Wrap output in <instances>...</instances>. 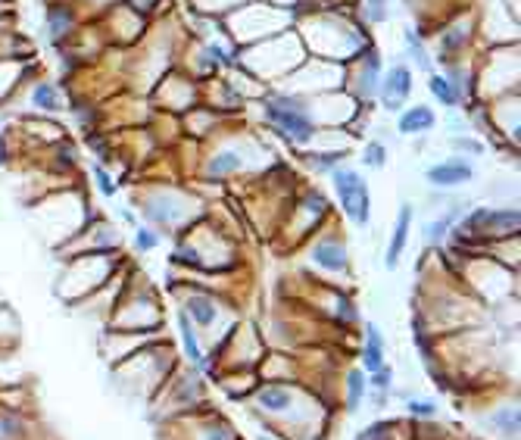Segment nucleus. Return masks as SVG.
I'll return each mask as SVG.
<instances>
[{"instance_id": "nucleus-26", "label": "nucleus", "mask_w": 521, "mask_h": 440, "mask_svg": "<svg viewBox=\"0 0 521 440\" xmlns=\"http://www.w3.org/2000/svg\"><path fill=\"white\" fill-rule=\"evenodd\" d=\"M425 88H427V94H431V100H434V107H440V109H459L462 103H459V97H456V91L450 88V82L443 78V72L440 69H431L425 76Z\"/></svg>"}, {"instance_id": "nucleus-2", "label": "nucleus", "mask_w": 521, "mask_h": 440, "mask_svg": "<svg viewBox=\"0 0 521 440\" xmlns=\"http://www.w3.org/2000/svg\"><path fill=\"white\" fill-rule=\"evenodd\" d=\"M306 47H303L297 28H284L278 35H269L263 41H253L247 47H238V69H244L250 78H256L263 88H275L281 85L297 66L306 60Z\"/></svg>"}, {"instance_id": "nucleus-1", "label": "nucleus", "mask_w": 521, "mask_h": 440, "mask_svg": "<svg viewBox=\"0 0 521 440\" xmlns=\"http://www.w3.org/2000/svg\"><path fill=\"white\" fill-rule=\"evenodd\" d=\"M294 28L309 57L331 60V63H350L369 44H375L371 32L356 19V13L337 3L300 10Z\"/></svg>"}, {"instance_id": "nucleus-28", "label": "nucleus", "mask_w": 521, "mask_h": 440, "mask_svg": "<svg viewBox=\"0 0 521 440\" xmlns=\"http://www.w3.org/2000/svg\"><path fill=\"white\" fill-rule=\"evenodd\" d=\"M384 362V334L375 322H365V346H362V371H375Z\"/></svg>"}, {"instance_id": "nucleus-37", "label": "nucleus", "mask_w": 521, "mask_h": 440, "mask_svg": "<svg viewBox=\"0 0 521 440\" xmlns=\"http://www.w3.org/2000/svg\"><path fill=\"white\" fill-rule=\"evenodd\" d=\"M159 238L163 234L157 231L153 225H134V253H150L159 247Z\"/></svg>"}, {"instance_id": "nucleus-12", "label": "nucleus", "mask_w": 521, "mask_h": 440, "mask_svg": "<svg viewBox=\"0 0 521 440\" xmlns=\"http://www.w3.org/2000/svg\"><path fill=\"white\" fill-rule=\"evenodd\" d=\"M22 100V113L26 116H47V119H57L66 113V88L51 78H32L26 72V78L19 82V88L13 91V97L7 100L16 103Z\"/></svg>"}, {"instance_id": "nucleus-13", "label": "nucleus", "mask_w": 521, "mask_h": 440, "mask_svg": "<svg viewBox=\"0 0 521 440\" xmlns=\"http://www.w3.org/2000/svg\"><path fill=\"white\" fill-rule=\"evenodd\" d=\"M97 26L103 32V41H107L109 51H132L134 44H141V38L147 35L150 28V19L138 16L134 10H128L125 3H116L109 7L107 13L94 16Z\"/></svg>"}, {"instance_id": "nucleus-4", "label": "nucleus", "mask_w": 521, "mask_h": 440, "mask_svg": "<svg viewBox=\"0 0 521 440\" xmlns=\"http://www.w3.org/2000/svg\"><path fill=\"white\" fill-rule=\"evenodd\" d=\"M253 103L259 107V119H263L265 132L275 134V138L294 153L312 147L315 134L321 132V128L309 119L303 97H297V94H288V91H281V88H265Z\"/></svg>"}, {"instance_id": "nucleus-5", "label": "nucleus", "mask_w": 521, "mask_h": 440, "mask_svg": "<svg viewBox=\"0 0 521 440\" xmlns=\"http://www.w3.org/2000/svg\"><path fill=\"white\" fill-rule=\"evenodd\" d=\"M471 63H475V100L490 103L496 97L518 94V44L481 47V51H475Z\"/></svg>"}, {"instance_id": "nucleus-16", "label": "nucleus", "mask_w": 521, "mask_h": 440, "mask_svg": "<svg viewBox=\"0 0 521 440\" xmlns=\"http://www.w3.org/2000/svg\"><path fill=\"white\" fill-rule=\"evenodd\" d=\"M85 22V13L78 10L76 0H44V41L53 47V51H60V47H66L72 38H76V32L82 28Z\"/></svg>"}, {"instance_id": "nucleus-33", "label": "nucleus", "mask_w": 521, "mask_h": 440, "mask_svg": "<svg viewBox=\"0 0 521 440\" xmlns=\"http://www.w3.org/2000/svg\"><path fill=\"white\" fill-rule=\"evenodd\" d=\"M450 147H452V153H459V157H465V159H477V157L487 153V141H484L481 134H471V132L452 134Z\"/></svg>"}, {"instance_id": "nucleus-15", "label": "nucleus", "mask_w": 521, "mask_h": 440, "mask_svg": "<svg viewBox=\"0 0 521 440\" xmlns=\"http://www.w3.org/2000/svg\"><path fill=\"white\" fill-rule=\"evenodd\" d=\"M415 94V72L412 66L406 63L403 57L390 60L381 72V85H378V97H375V107L381 113L396 116Z\"/></svg>"}, {"instance_id": "nucleus-11", "label": "nucleus", "mask_w": 521, "mask_h": 440, "mask_svg": "<svg viewBox=\"0 0 521 440\" xmlns=\"http://www.w3.org/2000/svg\"><path fill=\"white\" fill-rule=\"evenodd\" d=\"M340 85H344V63L306 57L281 85H275V88L288 91V94L312 97V94H325V91H340Z\"/></svg>"}, {"instance_id": "nucleus-41", "label": "nucleus", "mask_w": 521, "mask_h": 440, "mask_svg": "<svg viewBox=\"0 0 521 440\" xmlns=\"http://www.w3.org/2000/svg\"><path fill=\"white\" fill-rule=\"evenodd\" d=\"M78 10L85 13V19H94V16L107 13L109 7H116V3H122V0H76Z\"/></svg>"}, {"instance_id": "nucleus-32", "label": "nucleus", "mask_w": 521, "mask_h": 440, "mask_svg": "<svg viewBox=\"0 0 521 440\" xmlns=\"http://www.w3.org/2000/svg\"><path fill=\"white\" fill-rule=\"evenodd\" d=\"M184 3H188V10H194V13L222 19V16H228L231 10L244 7V3H250V0H184Z\"/></svg>"}, {"instance_id": "nucleus-22", "label": "nucleus", "mask_w": 521, "mask_h": 440, "mask_svg": "<svg viewBox=\"0 0 521 440\" xmlns=\"http://www.w3.org/2000/svg\"><path fill=\"white\" fill-rule=\"evenodd\" d=\"M465 209H468V203H452L443 215H434V219H427L425 228H421V238H425V244L434 247V250H437V247H443L446 240H450L452 225L459 222V215H462Z\"/></svg>"}, {"instance_id": "nucleus-17", "label": "nucleus", "mask_w": 521, "mask_h": 440, "mask_svg": "<svg viewBox=\"0 0 521 440\" xmlns=\"http://www.w3.org/2000/svg\"><path fill=\"white\" fill-rule=\"evenodd\" d=\"M475 182V159H465L459 153L431 163L425 169V184L434 191H452V188H465Z\"/></svg>"}, {"instance_id": "nucleus-25", "label": "nucleus", "mask_w": 521, "mask_h": 440, "mask_svg": "<svg viewBox=\"0 0 521 440\" xmlns=\"http://www.w3.org/2000/svg\"><path fill=\"white\" fill-rule=\"evenodd\" d=\"M44 150H47V157H51L53 172H60V175H69V172H76L78 166H82V153H78V147L72 144L66 134L60 141H53V144H47Z\"/></svg>"}, {"instance_id": "nucleus-23", "label": "nucleus", "mask_w": 521, "mask_h": 440, "mask_svg": "<svg viewBox=\"0 0 521 440\" xmlns=\"http://www.w3.org/2000/svg\"><path fill=\"white\" fill-rule=\"evenodd\" d=\"M350 153L353 150H344V147H309V150H300L297 157H300V163L306 166L309 172H315V175H328L334 166L346 163Z\"/></svg>"}, {"instance_id": "nucleus-45", "label": "nucleus", "mask_w": 521, "mask_h": 440, "mask_svg": "<svg viewBox=\"0 0 521 440\" xmlns=\"http://www.w3.org/2000/svg\"><path fill=\"white\" fill-rule=\"evenodd\" d=\"M116 209H119V219L125 222V225H132V228H134V225H141V222H138V215H134L128 206H122V203H119V206H116Z\"/></svg>"}, {"instance_id": "nucleus-30", "label": "nucleus", "mask_w": 521, "mask_h": 440, "mask_svg": "<svg viewBox=\"0 0 521 440\" xmlns=\"http://www.w3.org/2000/svg\"><path fill=\"white\" fill-rule=\"evenodd\" d=\"M256 403L269 412H288L290 409V390L281 387V384H269V387L256 390Z\"/></svg>"}, {"instance_id": "nucleus-3", "label": "nucleus", "mask_w": 521, "mask_h": 440, "mask_svg": "<svg viewBox=\"0 0 521 440\" xmlns=\"http://www.w3.org/2000/svg\"><path fill=\"white\" fill-rule=\"evenodd\" d=\"M265 157V144L250 128L225 125L219 134L209 138V150L203 153L200 175L206 182H228V178L247 175L250 169H259Z\"/></svg>"}, {"instance_id": "nucleus-34", "label": "nucleus", "mask_w": 521, "mask_h": 440, "mask_svg": "<svg viewBox=\"0 0 521 440\" xmlns=\"http://www.w3.org/2000/svg\"><path fill=\"white\" fill-rule=\"evenodd\" d=\"M91 182H94L97 194L103 197V200H113L116 194H119V184H116V175L109 172V166L97 163V159H91Z\"/></svg>"}, {"instance_id": "nucleus-10", "label": "nucleus", "mask_w": 521, "mask_h": 440, "mask_svg": "<svg viewBox=\"0 0 521 440\" xmlns=\"http://www.w3.org/2000/svg\"><path fill=\"white\" fill-rule=\"evenodd\" d=\"M150 107L163 116H184L188 109H194L203 100V85L194 82L188 72H182L178 66H172L163 78L150 88Z\"/></svg>"}, {"instance_id": "nucleus-40", "label": "nucleus", "mask_w": 521, "mask_h": 440, "mask_svg": "<svg viewBox=\"0 0 521 440\" xmlns=\"http://www.w3.org/2000/svg\"><path fill=\"white\" fill-rule=\"evenodd\" d=\"M465 132H471V125H468V116H465V109L459 107V109H446V134H465Z\"/></svg>"}, {"instance_id": "nucleus-6", "label": "nucleus", "mask_w": 521, "mask_h": 440, "mask_svg": "<svg viewBox=\"0 0 521 440\" xmlns=\"http://www.w3.org/2000/svg\"><path fill=\"white\" fill-rule=\"evenodd\" d=\"M294 22H297L294 10L275 7V3H265V0H250L244 7L231 10L228 16H222V26H225L228 38L238 47L263 41L269 35L284 32V28H294Z\"/></svg>"}, {"instance_id": "nucleus-44", "label": "nucleus", "mask_w": 521, "mask_h": 440, "mask_svg": "<svg viewBox=\"0 0 521 440\" xmlns=\"http://www.w3.org/2000/svg\"><path fill=\"white\" fill-rule=\"evenodd\" d=\"M265 3H275V7H284V10H294V13H300V7L306 3V0H265Z\"/></svg>"}, {"instance_id": "nucleus-27", "label": "nucleus", "mask_w": 521, "mask_h": 440, "mask_svg": "<svg viewBox=\"0 0 521 440\" xmlns=\"http://www.w3.org/2000/svg\"><path fill=\"white\" fill-rule=\"evenodd\" d=\"M390 10H394V0H356V19L362 22L365 28H378L390 19Z\"/></svg>"}, {"instance_id": "nucleus-24", "label": "nucleus", "mask_w": 521, "mask_h": 440, "mask_svg": "<svg viewBox=\"0 0 521 440\" xmlns=\"http://www.w3.org/2000/svg\"><path fill=\"white\" fill-rule=\"evenodd\" d=\"M182 309H184V315H188L197 328H203V331H209L213 325H219L222 306H219V300H215V297H209V294H191L188 300H184Z\"/></svg>"}, {"instance_id": "nucleus-43", "label": "nucleus", "mask_w": 521, "mask_h": 440, "mask_svg": "<svg viewBox=\"0 0 521 440\" xmlns=\"http://www.w3.org/2000/svg\"><path fill=\"white\" fill-rule=\"evenodd\" d=\"M406 409L415 415H434L437 412V403L434 400H406Z\"/></svg>"}, {"instance_id": "nucleus-31", "label": "nucleus", "mask_w": 521, "mask_h": 440, "mask_svg": "<svg viewBox=\"0 0 521 440\" xmlns=\"http://www.w3.org/2000/svg\"><path fill=\"white\" fill-rule=\"evenodd\" d=\"M387 163H390V147L378 138L365 141L362 150H359V166L362 169H384Z\"/></svg>"}, {"instance_id": "nucleus-39", "label": "nucleus", "mask_w": 521, "mask_h": 440, "mask_svg": "<svg viewBox=\"0 0 521 440\" xmlns=\"http://www.w3.org/2000/svg\"><path fill=\"white\" fill-rule=\"evenodd\" d=\"M334 319H337L340 325H356L359 322L356 303H353L350 297H337V303H334Z\"/></svg>"}, {"instance_id": "nucleus-14", "label": "nucleus", "mask_w": 521, "mask_h": 440, "mask_svg": "<svg viewBox=\"0 0 521 440\" xmlns=\"http://www.w3.org/2000/svg\"><path fill=\"white\" fill-rule=\"evenodd\" d=\"M138 209H141V219L147 225H153L157 231L159 228H182V222L191 219V200L172 188H159L153 194L141 197Z\"/></svg>"}, {"instance_id": "nucleus-9", "label": "nucleus", "mask_w": 521, "mask_h": 440, "mask_svg": "<svg viewBox=\"0 0 521 440\" xmlns=\"http://www.w3.org/2000/svg\"><path fill=\"white\" fill-rule=\"evenodd\" d=\"M381 72H384L381 51H378V44H369L359 57H353L350 63H344V85H340V91L350 94V100L356 103V107L375 109Z\"/></svg>"}, {"instance_id": "nucleus-21", "label": "nucleus", "mask_w": 521, "mask_h": 440, "mask_svg": "<svg viewBox=\"0 0 521 440\" xmlns=\"http://www.w3.org/2000/svg\"><path fill=\"white\" fill-rule=\"evenodd\" d=\"M412 203H403L400 213H396V222H394V231H390V244H387V253H384V269L394 272L400 265L403 253L409 247V231H412Z\"/></svg>"}, {"instance_id": "nucleus-35", "label": "nucleus", "mask_w": 521, "mask_h": 440, "mask_svg": "<svg viewBox=\"0 0 521 440\" xmlns=\"http://www.w3.org/2000/svg\"><path fill=\"white\" fill-rule=\"evenodd\" d=\"M365 387H369V375L359 369H353L350 375H346V406L350 409H359L365 400Z\"/></svg>"}, {"instance_id": "nucleus-38", "label": "nucleus", "mask_w": 521, "mask_h": 440, "mask_svg": "<svg viewBox=\"0 0 521 440\" xmlns=\"http://www.w3.org/2000/svg\"><path fill=\"white\" fill-rule=\"evenodd\" d=\"M493 421H496V425H493L496 431L515 440V434H518V406H502L500 412H496Z\"/></svg>"}, {"instance_id": "nucleus-42", "label": "nucleus", "mask_w": 521, "mask_h": 440, "mask_svg": "<svg viewBox=\"0 0 521 440\" xmlns=\"http://www.w3.org/2000/svg\"><path fill=\"white\" fill-rule=\"evenodd\" d=\"M369 381H371V387H375V390H381V394H387V390L394 387V369H390L387 362H381L375 371H371V378H369Z\"/></svg>"}, {"instance_id": "nucleus-18", "label": "nucleus", "mask_w": 521, "mask_h": 440, "mask_svg": "<svg viewBox=\"0 0 521 440\" xmlns=\"http://www.w3.org/2000/svg\"><path fill=\"white\" fill-rule=\"evenodd\" d=\"M309 263L325 275H346L350 272V250L340 234H325L309 244Z\"/></svg>"}, {"instance_id": "nucleus-36", "label": "nucleus", "mask_w": 521, "mask_h": 440, "mask_svg": "<svg viewBox=\"0 0 521 440\" xmlns=\"http://www.w3.org/2000/svg\"><path fill=\"white\" fill-rule=\"evenodd\" d=\"M128 10H134L138 16H144V19H157V16H166L172 10V0H122Z\"/></svg>"}, {"instance_id": "nucleus-29", "label": "nucleus", "mask_w": 521, "mask_h": 440, "mask_svg": "<svg viewBox=\"0 0 521 440\" xmlns=\"http://www.w3.org/2000/svg\"><path fill=\"white\" fill-rule=\"evenodd\" d=\"M178 334H182V350L184 356L191 359L194 365L203 362V346H200V334H197V325L184 315V309L178 313Z\"/></svg>"}, {"instance_id": "nucleus-8", "label": "nucleus", "mask_w": 521, "mask_h": 440, "mask_svg": "<svg viewBox=\"0 0 521 440\" xmlns=\"http://www.w3.org/2000/svg\"><path fill=\"white\" fill-rule=\"evenodd\" d=\"M331 178L334 197H337L340 213L350 219V225L356 228H369L371 222V188L365 182V175L350 163H340L328 172Z\"/></svg>"}, {"instance_id": "nucleus-7", "label": "nucleus", "mask_w": 521, "mask_h": 440, "mask_svg": "<svg viewBox=\"0 0 521 440\" xmlns=\"http://www.w3.org/2000/svg\"><path fill=\"white\" fill-rule=\"evenodd\" d=\"M434 44H431V57L434 66H446L456 60H468L475 57V44H477V10H456L446 19L434 22L431 28Z\"/></svg>"}, {"instance_id": "nucleus-19", "label": "nucleus", "mask_w": 521, "mask_h": 440, "mask_svg": "<svg viewBox=\"0 0 521 440\" xmlns=\"http://www.w3.org/2000/svg\"><path fill=\"white\" fill-rule=\"evenodd\" d=\"M440 125V113L431 103H406L394 119V132L400 138H425Z\"/></svg>"}, {"instance_id": "nucleus-20", "label": "nucleus", "mask_w": 521, "mask_h": 440, "mask_svg": "<svg viewBox=\"0 0 521 440\" xmlns=\"http://www.w3.org/2000/svg\"><path fill=\"white\" fill-rule=\"evenodd\" d=\"M403 60L412 66V72H421V76L434 69L431 41L427 35H421L418 26H403Z\"/></svg>"}]
</instances>
